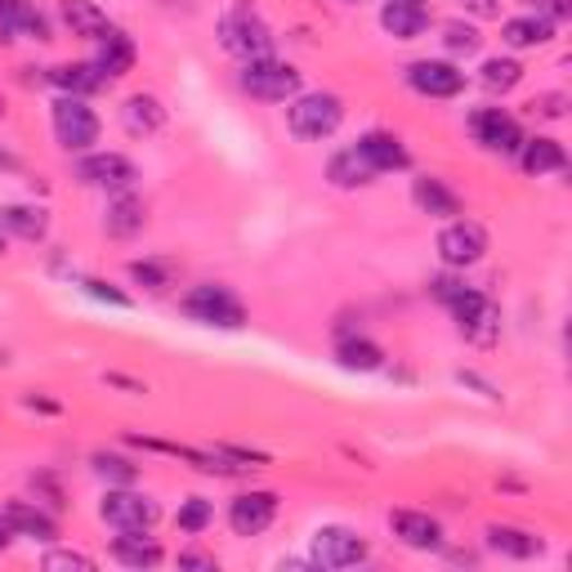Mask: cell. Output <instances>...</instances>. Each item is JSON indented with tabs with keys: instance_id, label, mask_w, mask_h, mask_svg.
Masks as SVG:
<instances>
[{
	"instance_id": "15",
	"label": "cell",
	"mask_w": 572,
	"mask_h": 572,
	"mask_svg": "<svg viewBox=\"0 0 572 572\" xmlns=\"http://www.w3.org/2000/svg\"><path fill=\"white\" fill-rule=\"evenodd\" d=\"M390 528H394V537H398L403 546H412V550H439V546H443V523L429 519V514H420V510H394V514H390Z\"/></svg>"
},
{
	"instance_id": "2",
	"label": "cell",
	"mask_w": 572,
	"mask_h": 572,
	"mask_svg": "<svg viewBox=\"0 0 572 572\" xmlns=\"http://www.w3.org/2000/svg\"><path fill=\"white\" fill-rule=\"evenodd\" d=\"M345 121V104L336 94H296L291 104H286V126H291L296 139L305 143H322L341 130Z\"/></svg>"
},
{
	"instance_id": "35",
	"label": "cell",
	"mask_w": 572,
	"mask_h": 572,
	"mask_svg": "<svg viewBox=\"0 0 572 572\" xmlns=\"http://www.w3.org/2000/svg\"><path fill=\"white\" fill-rule=\"evenodd\" d=\"M443 45H448L452 55L469 59V55H479V45H484V36L474 32L469 23H448V27H443Z\"/></svg>"
},
{
	"instance_id": "30",
	"label": "cell",
	"mask_w": 572,
	"mask_h": 572,
	"mask_svg": "<svg viewBox=\"0 0 572 572\" xmlns=\"http://www.w3.org/2000/svg\"><path fill=\"white\" fill-rule=\"evenodd\" d=\"M143 202H134L130 193H117L112 198V206H108V219H104V228L112 233V237H134L139 228H143Z\"/></svg>"
},
{
	"instance_id": "38",
	"label": "cell",
	"mask_w": 572,
	"mask_h": 572,
	"mask_svg": "<svg viewBox=\"0 0 572 572\" xmlns=\"http://www.w3.org/2000/svg\"><path fill=\"white\" fill-rule=\"evenodd\" d=\"M519 5L537 19H546V23H563L572 14V0H519Z\"/></svg>"
},
{
	"instance_id": "24",
	"label": "cell",
	"mask_w": 572,
	"mask_h": 572,
	"mask_svg": "<svg viewBox=\"0 0 572 572\" xmlns=\"http://www.w3.org/2000/svg\"><path fill=\"white\" fill-rule=\"evenodd\" d=\"M501 40L510 45V50H541V45L555 40V23H546L537 14H523V19H510L501 27Z\"/></svg>"
},
{
	"instance_id": "49",
	"label": "cell",
	"mask_w": 572,
	"mask_h": 572,
	"mask_svg": "<svg viewBox=\"0 0 572 572\" xmlns=\"http://www.w3.org/2000/svg\"><path fill=\"white\" fill-rule=\"evenodd\" d=\"M0 112H5V108H0Z\"/></svg>"
},
{
	"instance_id": "44",
	"label": "cell",
	"mask_w": 572,
	"mask_h": 572,
	"mask_svg": "<svg viewBox=\"0 0 572 572\" xmlns=\"http://www.w3.org/2000/svg\"><path fill=\"white\" fill-rule=\"evenodd\" d=\"M10 541H14V528H10V519H5V514H0V550H5Z\"/></svg>"
},
{
	"instance_id": "20",
	"label": "cell",
	"mask_w": 572,
	"mask_h": 572,
	"mask_svg": "<svg viewBox=\"0 0 572 572\" xmlns=\"http://www.w3.org/2000/svg\"><path fill=\"white\" fill-rule=\"evenodd\" d=\"M112 559L126 568H157L166 559V550L157 546V537H148V528H134L112 541Z\"/></svg>"
},
{
	"instance_id": "6",
	"label": "cell",
	"mask_w": 572,
	"mask_h": 572,
	"mask_svg": "<svg viewBox=\"0 0 572 572\" xmlns=\"http://www.w3.org/2000/svg\"><path fill=\"white\" fill-rule=\"evenodd\" d=\"M456 326H461V336L474 341V345H492L501 336V309L484 296V291H474V286H465V291L448 305Z\"/></svg>"
},
{
	"instance_id": "48",
	"label": "cell",
	"mask_w": 572,
	"mask_h": 572,
	"mask_svg": "<svg viewBox=\"0 0 572 572\" xmlns=\"http://www.w3.org/2000/svg\"><path fill=\"white\" fill-rule=\"evenodd\" d=\"M345 5H358V0H345Z\"/></svg>"
},
{
	"instance_id": "5",
	"label": "cell",
	"mask_w": 572,
	"mask_h": 572,
	"mask_svg": "<svg viewBox=\"0 0 572 572\" xmlns=\"http://www.w3.org/2000/svg\"><path fill=\"white\" fill-rule=\"evenodd\" d=\"M55 139L63 143L68 153H90L94 143H99V117H94V108L85 99H76V94H63V99H55Z\"/></svg>"
},
{
	"instance_id": "12",
	"label": "cell",
	"mask_w": 572,
	"mask_h": 572,
	"mask_svg": "<svg viewBox=\"0 0 572 572\" xmlns=\"http://www.w3.org/2000/svg\"><path fill=\"white\" fill-rule=\"evenodd\" d=\"M469 130H474V139H479L488 153L514 157V153L523 148L519 121H514L510 112H501V108H479V112H469Z\"/></svg>"
},
{
	"instance_id": "4",
	"label": "cell",
	"mask_w": 572,
	"mask_h": 572,
	"mask_svg": "<svg viewBox=\"0 0 572 572\" xmlns=\"http://www.w3.org/2000/svg\"><path fill=\"white\" fill-rule=\"evenodd\" d=\"M300 85H305V76L291 63L273 59V55L242 63V90L251 94V99H260V104H291L300 94Z\"/></svg>"
},
{
	"instance_id": "39",
	"label": "cell",
	"mask_w": 572,
	"mask_h": 572,
	"mask_svg": "<svg viewBox=\"0 0 572 572\" xmlns=\"http://www.w3.org/2000/svg\"><path fill=\"white\" fill-rule=\"evenodd\" d=\"M81 286H85V296H94V300H108V305H117V309H130V296L117 291V286H108V282H99V277H85Z\"/></svg>"
},
{
	"instance_id": "47",
	"label": "cell",
	"mask_w": 572,
	"mask_h": 572,
	"mask_svg": "<svg viewBox=\"0 0 572 572\" xmlns=\"http://www.w3.org/2000/svg\"><path fill=\"white\" fill-rule=\"evenodd\" d=\"M0 255H5V233H0Z\"/></svg>"
},
{
	"instance_id": "14",
	"label": "cell",
	"mask_w": 572,
	"mask_h": 572,
	"mask_svg": "<svg viewBox=\"0 0 572 572\" xmlns=\"http://www.w3.org/2000/svg\"><path fill=\"white\" fill-rule=\"evenodd\" d=\"M354 148L367 157V166L376 170V175H385V170H407L412 166V153L403 148V139L398 134H390V130H367Z\"/></svg>"
},
{
	"instance_id": "46",
	"label": "cell",
	"mask_w": 572,
	"mask_h": 572,
	"mask_svg": "<svg viewBox=\"0 0 572 572\" xmlns=\"http://www.w3.org/2000/svg\"><path fill=\"white\" fill-rule=\"evenodd\" d=\"M398 5H425V0H398Z\"/></svg>"
},
{
	"instance_id": "32",
	"label": "cell",
	"mask_w": 572,
	"mask_h": 572,
	"mask_svg": "<svg viewBox=\"0 0 572 572\" xmlns=\"http://www.w3.org/2000/svg\"><path fill=\"white\" fill-rule=\"evenodd\" d=\"M211 519H215V505H211L206 497H188V501L179 505V514H175V523H179V533H188V537H198V533H206V528H211Z\"/></svg>"
},
{
	"instance_id": "13",
	"label": "cell",
	"mask_w": 572,
	"mask_h": 572,
	"mask_svg": "<svg viewBox=\"0 0 572 572\" xmlns=\"http://www.w3.org/2000/svg\"><path fill=\"white\" fill-rule=\"evenodd\" d=\"M273 519H277V497L273 492H242L228 505V528L237 537H260Z\"/></svg>"
},
{
	"instance_id": "31",
	"label": "cell",
	"mask_w": 572,
	"mask_h": 572,
	"mask_svg": "<svg viewBox=\"0 0 572 572\" xmlns=\"http://www.w3.org/2000/svg\"><path fill=\"white\" fill-rule=\"evenodd\" d=\"M336 358H341L345 371H380L385 367V354H380V345H371V341H341Z\"/></svg>"
},
{
	"instance_id": "11",
	"label": "cell",
	"mask_w": 572,
	"mask_h": 572,
	"mask_svg": "<svg viewBox=\"0 0 572 572\" xmlns=\"http://www.w3.org/2000/svg\"><path fill=\"white\" fill-rule=\"evenodd\" d=\"M407 85L416 94H425V99H456L465 90V72L448 59H416L407 68Z\"/></svg>"
},
{
	"instance_id": "42",
	"label": "cell",
	"mask_w": 572,
	"mask_h": 572,
	"mask_svg": "<svg viewBox=\"0 0 572 572\" xmlns=\"http://www.w3.org/2000/svg\"><path fill=\"white\" fill-rule=\"evenodd\" d=\"M429 291H434L443 305H452V300L465 291V282H461V277H434V286H429Z\"/></svg>"
},
{
	"instance_id": "18",
	"label": "cell",
	"mask_w": 572,
	"mask_h": 572,
	"mask_svg": "<svg viewBox=\"0 0 572 572\" xmlns=\"http://www.w3.org/2000/svg\"><path fill=\"white\" fill-rule=\"evenodd\" d=\"M488 550L492 555H505V559H537L546 550V541L528 528H510V523H492V528L484 533Z\"/></svg>"
},
{
	"instance_id": "7",
	"label": "cell",
	"mask_w": 572,
	"mask_h": 572,
	"mask_svg": "<svg viewBox=\"0 0 572 572\" xmlns=\"http://www.w3.org/2000/svg\"><path fill=\"white\" fill-rule=\"evenodd\" d=\"M157 501L153 497H143L134 488H108L104 505H99V519L108 523V528L117 533H134V528H153L157 523Z\"/></svg>"
},
{
	"instance_id": "8",
	"label": "cell",
	"mask_w": 572,
	"mask_h": 572,
	"mask_svg": "<svg viewBox=\"0 0 572 572\" xmlns=\"http://www.w3.org/2000/svg\"><path fill=\"white\" fill-rule=\"evenodd\" d=\"M367 541L354 528H341V523H326V528L313 533V568H358L367 559Z\"/></svg>"
},
{
	"instance_id": "27",
	"label": "cell",
	"mask_w": 572,
	"mask_h": 572,
	"mask_svg": "<svg viewBox=\"0 0 572 572\" xmlns=\"http://www.w3.org/2000/svg\"><path fill=\"white\" fill-rule=\"evenodd\" d=\"M412 198H416V206L425 211V215H434V219H452V215H461V198L452 193V188L443 183V179H416V188H412Z\"/></svg>"
},
{
	"instance_id": "21",
	"label": "cell",
	"mask_w": 572,
	"mask_h": 572,
	"mask_svg": "<svg viewBox=\"0 0 572 572\" xmlns=\"http://www.w3.org/2000/svg\"><path fill=\"white\" fill-rule=\"evenodd\" d=\"M5 519H10V528H14L19 537H32V541H55V537H59V523L45 514L40 505H32V501H10V505H5Z\"/></svg>"
},
{
	"instance_id": "26",
	"label": "cell",
	"mask_w": 572,
	"mask_h": 572,
	"mask_svg": "<svg viewBox=\"0 0 572 572\" xmlns=\"http://www.w3.org/2000/svg\"><path fill=\"white\" fill-rule=\"evenodd\" d=\"M0 233L23 237V242H40L50 233V215L40 206H0Z\"/></svg>"
},
{
	"instance_id": "10",
	"label": "cell",
	"mask_w": 572,
	"mask_h": 572,
	"mask_svg": "<svg viewBox=\"0 0 572 572\" xmlns=\"http://www.w3.org/2000/svg\"><path fill=\"white\" fill-rule=\"evenodd\" d=\"M439 255L448 269H469L488 255V233L474 224V219H456L439 233Z\"/></svg>"
},
{
	"instance_id": "17",
	"label": "cell",
	"mask_w": 572,
	"mask_h": 572,
	"mask_svg": "<svg viewBox=\"0 0 572 572\" xmlns=\"http://www.w3.org/2000/svg\"><path fill=\"white\" fill-rule=\"evenodd\" d=\"M514 157H519V166L528 170L533 179L568 170V153H563V143H559V139H546V134H537V139H523V148H519Z\"/></svg>"
},
{
	"instance_id": "43",
	"label": "cell",
	"mask_w": 572,
	"mask_h": 572,
	"mask_svg": "<svg viewBox=\"0 0 572 572\" xmlns=\"http://www.w3.org/2000/svg\"><path fill=\"white\" fill-rule=\"evenodd\" d=\"M179 568H206V572H215V555H202V550H183V555H179Z\"/></svg>"
},
{
	"instance_id": "37",
	"label": "cell",
	"mask_w": 572,
	"mask_h": 572,
	"mask_svg": "<svg viewBox=\"0 0 572 572\" xmlns=\"http://www.w3.org/2000/svg\"><path fill=\"white\" fill-rule=\"evenodd\" d=\"M130 277H134L139 286H148V291H166V286H170V269H162V264H153V260H134V264H130Z\"/></svg>"
},
{
	"instance_id": "36",
	"label": "cell",
	"mask_w": 572,
	"mask_h": 572,
	"mask_svg": "<svg viewBox=\"0 0 572 572\" xmlns=\"http://www.w3.org/2000/svg\"><path fill=\"white\" fill-rule=\"evenodd\" d=\"M45 572H94V559L81 555V550H50L40 559Z\"/></svg>"
},
{
	"instance_id": "1",
	"label": "cell",
	"mask_w": 572,
	"mask_h": 572,
	"mask_svg": "<svg viewBox=\"0 0 572 572\" xmlns=\"http://www.w3.org/2000/svg\"><path fill=\"white\" fill-rule=\"evenodd\" d=\"M219 45H224L233 59L251 63V59H269V55H273V32H269V23L242 0V5H233V10L219 19Z\"/></svg>"
},
{
	"instance_id": "34",
	"label": "cell",
	"mask_w": 572,
	"mask_h": 572,
	"mask_svg": "<svg viewBox=\"0 0 572 572\" xmlns=\"http://www.w3.org/2000/svg\"><path fill=\"white\" fill-rule=\"evenodd\" d=\"M94 474L108 479V484H117V488H134V479H139V469L126 456H108V452L94 456Z\"/></svg>"
},
{
	"instance_id": "23",
	"label": "cell",
	"mask_w": 572,
	"mask_h": 572,
	"mask_svg": "<svg viewBox=\"0 0 572 572\" xmlns=\"http://www.w3.org/2000/svg\"><path fill=\"white\" fill-rule=\"evenodd\" d=\"M63 23H68L72 36H81V40H104V36L112 32L108 14L94 5V0H63Z\"/></svg>"
},
{
	"instance_id": "29",
	"label": "cell",
	"mask_w": 572,
	"mask_h": 572,
	"mask_svg": "<svg viewBox=\"0 0 572 572\" xmlns=\"http://www.w3.org/2000/svg\"><path fill=\"white\" fill-rule=\"evenodd\" d=\"M50 85H59L63 94H76V99H85V94H94L104 85V72L94 63H59L50 68Z\"/></svg>"
},
{
	"instance_id": "41",
	"label": "cell",
	"mask_w": 572,
	"mask_h": 572,
	"mask_svg": "<svg viewBox=\"0 0 572 572\" xmlns=\"http://www.w3.org/2000/svg\"><path fill=\"white\" fill-rule=\"evenodd\" d=\"M456 5L465 14H474V19H497L501 14V0H456Z\"/></svg>"
},
{
	"instance_id": "16",
	"label": "cell",
	"mask_w": 572,
	"mask_h": 572,
	"mask_svg": "<svg viewBox=\"0 0 572 572\" xmlns=\"http://www.w3.org/2000/svg\"><path fill=\"white\" fill-rule=\"evenodd\" d=\"M10 36H32V40H50V23L32 5V0H0V40Z\"/></svg>"
},
{
	"instance_id": "22",
	"label": "cell",
	"mask_w": 572,
	"mask_h": 572,
	"mask_svg": "<svg viewBox=\"0 0 572 572\" xmlns=\"http://www.w3.org/2000/svg\"><path fill=\"white\" fill-rule=\"evenodd\" d=\"M380 27H385L394 40H416L429 27V10L425 5H398V0H385V10H380Z\"/></svg>"
},
{
	"instance_id": "25",
	"label": "cell",
	"mask_w": 572,
	"mask_h": 572,
	"mask_svg": "<svg viewBox=\"0 0 572 572\" xmlns=\"http://www.w3.org/2000/svg\"><path fill=\"white\" fill-rule=\"evenodd\" d=\"M94 68L104 72V81H117V76H126L130 68H134V40L126 36V32H108L104 40H99V59H94Z\"/></svg>"
},
{
	"instance_id": "3",
	"label": "cell",
	"mask_w": 572,
	"mask_h": 572,
	"mask_svg": "<svg viewBox=\"0 0 572 572\" xmlns=\"http://www.w3.org/2000/svg\"><path fill=\"white\" fill-rule=\"evenodd\" d=\"M179 309L193 318V322H202V326H224V331H242V326H247V305L237 300L228 286H219V282L193 286V291L183 296Z\"/></svg>"
},
{
	"instance_id": "9",
	"label": "cell",
	"mask_w": 572,
	"mask_h": 572,
	"mask_svg": "<svg viewBox=\"0 0 572 572\" xmlns=\"http://www.w3.org/2000/svg\"><path fill=\"white\" fill-rule=\"evenodd\" d=\"M76 175H81V183L104 188V193H130L139 179V166L121 153H90V157H81Z\"/></svg>"
},
{
	"instance_id": "33",
	"label": "cell",
	"mask_w": 572,
	"mask_h": 572,
	"mask_svg": "<svg viewBox=\"0 0 572 572\" xmlns=\"http://www.w3.org/2000/svg\"><path fill=\"white\" fill-rule=\"evenodd\" d=\"M479 81H484L492 94H505V90H514V85L523 81V68H519L514 59H488L484 72H479Z\"/></svg>"
},
{
	"instance_id": "40",
	"label": "cell",
	"mask_w": 572,
	"mask_h": 572,
	"mask_svg": "<svg viewBox=\"0 0 572 572\" xmlns=\"http://www.w3.org/2000/svg\"><path fill=\"white\" fill-rule=\"evenodd\" d=\"M533 108V117H563V108H568V94H541V99H533L528 104Z\"/></svg>"
},
{
	"instance_id": "19",
	"label": "cell",
	"mask_w": 572,
	"mask_h": 572,
	"mask_svg": "<svg viewBox=\"0 0 572 572\" xmlns=\"http://www.w3.org/2000/svg\"><path fill=\"white\" fill-rule=\"evenodd\" d=\"M121 126L134 139H153V134L166 130V108L153 99V94H130L126 108H121Z\"/></svg>"
},
{
	"instance_id": "28",
	"label": "cell",
	"mask_w": 572,
	"mask_h": 572,
	"mask_svg": "<svg viewBox=\"0 0 572 572\" xmlns=\"http://www.w3.org/2000/svg\"><path fill=\"white\" fill-rule=\"evenodd\" d=\"M326 179L336 183V188H362V183L376 179V170L367 166V157H362L358 148H341L336 157L326 162Z\"/></svg>"
},
{
	"instance_id": "45",
	"label": "cell",
	"mask_w": 572,
	"mask_h": 572,
	"mask_svg": "<svg viewBox=\"0 0 572 572\" xmlns=\"http://www.w3.org/2000/svg\"><path fill=\"white\" fill-rule=\"evenodd\" d=\"M0 166H5V170H19V157H10V153H0Z\"/></svg>"
}]
</instances>
